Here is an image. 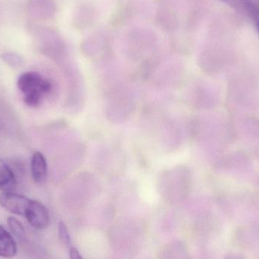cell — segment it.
Listing matches in <instances>:
<instances>
[{
  "label": "cell",
  "instance_id": "cell-3",
  "mask_svg": "<svg viewBox=\"0 0 259 259\" xmlns=\"http://www.w3.org/2000/svg\"><path fill=\"white\" fill-rule=\"evenodd\" d=\"M31 199L12 191L5 192L0 196V205L9 212L16 215L24 216Z\"/></svg>",
  "mask_w": 259,
  "mask_h": 259
},
{
  "label": "cell",
  "instance_id": "cell-8",
  "mask_svg": "<svg viewBox=\"0 0 259 259\" xmlns=\"http://www.w3.org/2000/svg\"><path fill=\"white\" fill-rule=\"evenodd\" d=\"M1 58L5 62L13 68L20 66L23 62V59L21 56L16 53H10V52L3 53L1 55Z\"/></svg>",
  "mask_w": 259,
  "mask_h": 259
},
{
  "label": "cell",
  "instance_id": "cell-5",
  "mask_svg": "<svg viewBox=\"0 0 259 259\" xmlns=\"http://www.w3.org/2000/svg\"><path fill=\"white\" fill-rule=\"evenodd\" d=\"M17 254V245L9 231L0 225V257L13 258Z\"/></svg>",
  "mask_w": 259,
  "mask_h": 259
},
{
  "label": "cell",
  "instance_id": "cell-10",
  "mask_svg": "<svg viewBox=\"0 0 259 259\" xmlns=\"http://www.w3.org/2000/svg\"><path fill=\"white\" fill-rule=\"evenodd\" d=\"M68 252H69L70 258L82 259V255H80V252L75 247L71 246V247L68 248Z\"/></svg>",
  "mask_w": 259,
  "mask_h": 259
},
{
  "label": "cell",
  "instance_id": "cell-1",
  "mask_svg": "<svg viewBox=\"0 0 259 259\" xmlns=\"http://www.w3.org/2000/svg\"><path fill=\"white\" fill-rule=\"evenodd\" d=\"M17 86L22 94L24 103L30 107L39 106L53 90L52 82L36 71L22 73L17 81Z\"/></svg>",
  "mask_w": 259,
  "mask_h": 259
},
{
  "label": "cell",
  "instance_id": "cell-7",
  "mask_svg": "<svg viewBox=\"0 0 259 259\" xmlns=\"http://www.w3.org/2000/svg\"><path fill=\"white\" fill-rule=\"evenodd\" d=\"M7 223L11 232L17 239L21 241L26 240L27 236H26L25 230L19 220H17L15 217H10L8 218Z\"/></svg>",
  "mask_w": 259,
  "mask_h": 259
},
{
  "label": "cell",
  "instance_id": "cell-6",
  "mask_svg": "<svg viewBox=\"0 0 259 259\" xmlns=\"http://www.w3.org/2000/svg\"><path fill=\"white\" fill-rule=\"evenodd\" d=\"M16 185L15 173L9 164L0 159V190L12 191Z\"/></svg>",
  "mask_w": 259,
  "mask_h": 259
},
{
  "label": "cell",
  "instance_id": "cell-12",
  "mask_svg": "<svg viewBox=\"0 0 259 259\" xmlns=\"http://www.w3.org/2000/svg\"><path fill=\"white\" fill-rule=\"evenodd\" d=\"M221 1L226 3L227 4L230 5V6H234V7L240 6L239 0H221Z\"/></svg>",
  "mask_w": 259,
  "mask_h": 259
},
{
  "label": "cell",
  "instance_id": "cell-9",
  "mask_svg": "<svg viewBox=\"0 0 259 259\" xmlns=\"http://www.w3.org/2000/svg\"><path fill=\"white\" fill-rule=\"evenodd\" d=\"M59 235L61 241L62 242L65 246H68V248L71 246V239L69 233H68V228L66 225L62 221L59 224Z\"/></svg>",
  "mask_w": 259,
  "mask_h": 259
},
{
  "label": "cell",
  "instance_id": "cell-4",
  "mask_svg": "<svg viewBox=\"0 0 259 259\" xmlns=\"http://www.w3.org/2000/svg\"><path fill=\"white\" fill-rule=\"evenodd\" d=\"M30 171L35 182L41 183L47 179L48 167L47 160L41 152H36L32 155Z\"/></svg>",
  "mask_w": 259,
  "mask_h": 259
},
{
  "label": "cell",
  "instance_id": "cell-11",
  "mask_svg": "<svg viewBox=\"0 0 259 259\" xmlns=\"http://www.w3.org/2000/svg\"><path fill=\"white\" fill-rule=\"evenodd\" d=\"M252 18H253L255 21V26H256L257 30L259 33V9H257L255 12H253L252 15H251Z\"/></svg>",
  "mask_w": 259,
  "mask_h": 259
},
{
  "label": "cell",
  "instance_id": "cell-2",
  "mask_svg": "<svg viewBox=\"0 0 259 259\" xmlns=\"http://www.w3.org/2000/svg\"><path fill=\"white\" fill-rule=\"evenodd\" d=\"M24 217L33 228L37 230L45 229L50 221L49 210L44 204L38 201H31Z\"/></svg>",
  "mask_w": 259,
  "mask_h": 259
}]
</instances>
